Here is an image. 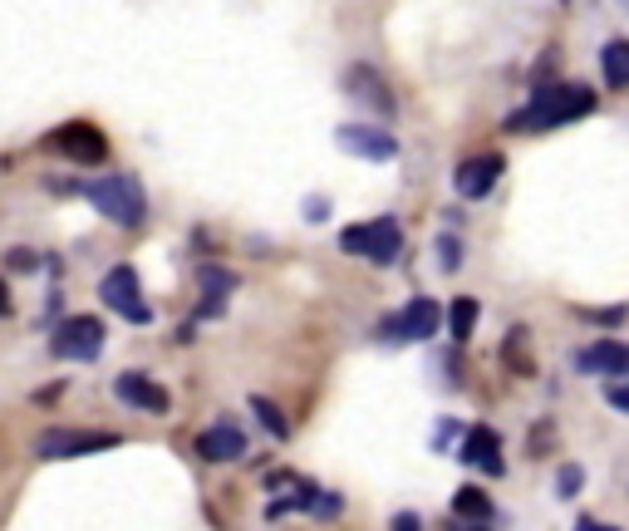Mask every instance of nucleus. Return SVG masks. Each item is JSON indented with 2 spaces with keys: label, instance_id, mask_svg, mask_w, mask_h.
I'll list each match as a JSON object with an SVG mask.
<instances>
[{
  "label": "nucleus",
  "instance_id": "obj_1",
  "mask_svg": "<svg viewBox=\"0 0 629 531\" xmlns=\"http://www.w3.org/2000/svg\"><path fill=\"white\" fill-rule=\"evenodd\" d=\"M600 94L590 84H551V89H536V99L521 109V114L507 118V128L516 133H541V128H561V123H575V118L595 114Z\"/></svg>",
  "mask_w": 629,
  "mask_h": 531
},
{
  "label": "nucleus",
  "instance_id": "obj_2",
  "mask_svg": "<svg viewBox=\"0 0 629 531\" xmlns=\"http://www.w3.org/2000/svg\"><path fill=\"white\" fill-rule=\"evenodd\" d=\"M79 197L99 212V217H109L118 227H138L143 222V212H148V202H143V192H138V182L123 173H109V177H94V182H79Z\"/></svg>",
  "mask_w": 629,
  "mask_h": 531
},
{
  "label": "nucleus",
  "instance_id": "obj_3",
  "mask_svg": "<svg viewBox=\"0 0 629 531\" xmlns=\"http://www.w3.org/2000/svg\"><path fill=\"white\" fill-rule=\"evenodd\" d=\"M340 251H349V256H369L374 266H394V256L403 251V232H399L394 217L359 222V227H344L340 232Z\"/></svg>",
  "mask_w": 629,
  "mask_h": 531
},
{
  "label": "nucleus",
  "instance_id": "obj_4",
  "mask_svg": "<svg viewBox=\"0 0 629 531\" xmlns=\"http://www.w3.org/2000/svg\"><path fill=\"white\" fill-rule=\"evenodd\" d=\"M50 350L59 359H99L104 354V320L99 315H69L64 325H55Z\"/></svg>",
  "mask_w": 629,
  "mask_h": 531
},
{
  "label": "nucleus",
  "instance_id": "obj_5",
  "mask_svg": "<svg viewBox=\"0 0 629 531\" xmlns=\"http://www.w3.org/2000/svg\"><path fill=\"white\" fill-rule=\"evenodd\" d=\"M99 300H104L109 310H118L123 320H133V325H148V320H153L148 300L138 291V271H133V266H114V271L99 281Z\"/></svg>",
  "mask_w": 629,
  "mask_h": 531
},
{
  "label": "nucleus",
  "instance_id": "obj_6",
  "mask_svg": "<svg viewBox=\"0 0 629 531\" xmlns=\"http://www.w3.org/2000/svg\"><path fill=\"white\" fill-rule=\"evenodd\" d=\"M335 143H340L344 153L369 158V163H394L399 158V138L384 133V128H369V123H344L340 133H335Z\"/></svg>",
  "mask_w": 629,
  "mask_h": 531
},
{
  "label": "nucleus",
  "instance_id": "obj_7",
  "mask_svg": "<svg viewBox=\"0 0 629 531\" xmlns=\"http://www.w3.org/2000/svg\"><path fill=\"white\" fill-rule=\"evenodd\" d=\"M438 320H443V305H433L428 295H413L394 320H384V335H394V340H433Z\"/></svg>",
  "mask_w": 629,
  "mask_h": 531
},
{
  "label": "nucleus",
  "instance_id": "obj_8",
  "mask_svg": "<svg viewBox=\"0 0 629 531\" xmlns=\"http://www.w3.org/2000/svg\"><path fill=\"white\" fill-rule=\"evenodd\" d=\"M50 148H59L64 158H74V163H99L104 153H109V138L94 128V123H64L50 133Z\"/></svg>",
  "mask_w": 629,
  "mask_h": 531
},
{
  "label": "nucleus",
  "instance_id": "obj_9",
  "mask_svg": "<svg viewBox=\"0 0 629 531\" xmlns=\"http://www.w3.org/2000/svg\"><path fill=\"white\" fill-rule=\"evenodd\" d=\"M114 433H79V428H50L40 438V458H79V453H104L114 448Z\"/></svg>",
  "mask_w": 629,
  "mask_h": 531
},
{
  "label": "nucleus",
  "instance_id": "obj_10",
  "mask_svg": "<svg viewBox=\"0 0 629 531\" xmlns=\"http://www.w3.org/2000/svg\"><path fill=\"white\" fill-rule=\"evenodd\" d=\"M462 463L487 472V477H502V472H507V463H502V438H497L487 423H472L467 438H462Z\"/></svg>",
  "mask_w": 629,
  "mask_h": 531
},
{
  "label": "nucleus",
  "instance_id": "obj_11",
  "mask_svg": "<svg viewBox=\"0 0 629 531\" xmlns=\"http://www.w3.org/2000/svg\"><path fill=\"white\" fill-rule=\"evenodd\" d=\"M497 177H502V158H497V153H482V158H467L458 173H453V187H458V197H467V202H482Z\"/></svg>",
  "mask_w": 629,
  "mask_h": 531
},
{
  "label": "nucleus",
  "instance_id": "obj_12",
  "mask_svg": "<svg viewBox=\"0 0 629 531\" xmlns=\"http://www.w3.org/2000/svg\"><path fill=\"white\" fill-rule=\"evenodd\" d=\"M575 369H580V374H610V379H625L629 350L620 345V340H600V345H585V350H575Z\"/></svg>",
  "mask_w": 629,
  "mask_h": 531
},
{
  "label": "nucleus",
  "instance_id": "obj_13",
  "mask_svg": "<svg viewBox=\"0 0 629 531\" xmlns=\"http://www.w3.org/2000/svg\"><path fill=\"white\" fill-rule=\"evenodd\" d=\"M241 453H246V433L236 423H212L197 438V458H207V463H236Z\"/></svg>",
  "mask_w": 629,
  "mask_h": 531
},
{
  "label": "nucleus",
  "instance_id": "obj_14",
  "mask_svg": "<svg viewBox=\"0 0 629 531\" xmlns=\"http://www.w3.org/2000/svg\"><path fill=\"white\" fill-rule=\"evenodd\" d=\"M114 394L123 399V404H133V409L143 413H163L168 409V394L148 379V374H138V369H128V374H118L114 379Z\"/></svg>",
  "mask_w": 629,
  "mask_h": 531
},
{
  "label": "nucleus",
  "instance_id": "obj_15",
  "mask_svg": "<svg viewBox=\"0 0 629 531\" xmlns=\"http://www.w3.org/2000/svg\"><path fill=\"white\" fill-rule=\"evenodd\" d=\"M344 89H349V94H359L364 104H374L379 114H394V94L384 89V79H379L369 64H354V69L344 74Z\"/></svg>",
  "mask_w": 629,
  "mask_h": 531
},
{
  "label": "nucleus",
  "instance_id": "obj_16",
  "mask_svg": "<svg viewBox=\"0 0 629 531\" xmlns=\"http://www.w3.org/2000/svg\"><path fill=\"white\" fill-rule=\"evenodd\" d=\"M197 281H202V305H197V315H202V320H217V315H222L227 291H236V276L222 271V266H202V271H197Z\"/></svg>",
  "mask_w": 629,
  "mask_h": 531
},
{
  "label": "nucleus",
  "instance_id": "obj_17",
  "mask_svg": "<svg viewBox=\"0 0 629 531\" xmlns=\"http://www.w3.org/2000/svg\"><path fill=\"white\" fill-rule=\"evenodd\" d=\"M453 512H458L453 522H467V517H472V527H487V522H492V497H487L482 487H458V492H453Z\"/></svg>",
  "mask_w": 629,
  "mask_h": 531
},
{
  "label": "nucleus",
  "instance_id": "obj_18",
  "mask_svg": "<svg viewBox=\"0 0 629 531\" xmlns=\"http://www.w3.org/2000/svg\"><path fill=\"white\" fill-rule=\"evenodd\" d=\"M600 64H605V84H610V89H625L629 84V40H605Z\"/></svg>",
  "mask_w": 629,
  "mask_h": 531
},
{
  "label": "nucleus",
  "instance_id": "obj_19",
  "mask_svg": "<svg viewBox=\"0 0 629 531\" xmlns=\"http://www.w3.org/2000/svg\"><path fill=\"white\" fill-rule=\"evenodd\" d=\"M448 310H453V315H448V325H453V340H458V345H467V335H472V325H477V300H467V295H462V300H453Z\"/></svg>",
  "mask_w": 629,
  "mask_h": 531
},
{
  "label": "nucleus",
  "instance_id": "obj_20",
  "mask_svg": "<svg viewBox=\"0 0 629 531\" xmlns=\"http://www.w3.org/2000/svg\"><path fill=\"white\" fill-rule=\"evenodd\" d=\"M251 413L261 418V428H266L271 438H286V418H281V409H276L271 399H251Z\"/></svg>",
  "mask_w": 629,
  "mask_h": 531
},
{
  "label": "nucleus",
  "instance_id": "obj_21",
  "mask_svg": "<svg viewBox=\"0 0 629 531\" xmlns=\"http://www.w3.org/2000/svg\"><path fill=\"white\" fill-rule=\"evenodd\" d=\"M580 482H585V472L575 468V463H566V468H561V482H556V487H561V497H575V492H580Z\"/></svg>",
  "mask_w": 629,
  "mask_h": 531
},
{
  "label": "nucleus",
  "instance_id": "obj_22",
  "mask_svg": "<svg viewBox=\"0 0 629 531\" xmlns=\"http://www.w3.org/2000/svg\"><path fill=\"white\" fill-rule=\"evenodd\" d=\"M595 325H625V305H605V310H585Z\"/></svg>",
  "mask_w": 629,
  "mask_h": 531
},
{
  "label": "nucleus",
  "instance_id": "obj_23",
  "mask_svg": "<svg viewBox=\"0 0 629 531\" xmlns=\"http://www.w3.org/2000/svg\"><path fill=\"white\" fill-rule=\"evenodd\" d=\"M438 256H443V266H448V271H458L462 251H458V241H453V236H443V241H438Z\"/></svg>",
  "mask_w": 629,
  "mask_h": 531
},
{
  "label": "nucleus",
  "instance_id": "obj_24",
  "mask_svg": "<svg viewBox=\"0 0 629 531\" xmlns=\"http://www.w3.org/2000/svg\"><path fill=\"white\" fill-rule=\"evenodd\" d=\"M605 399H610L615 409H629V389H625V379H610V384H605Z\"/></svg>",
  "mask_w": 629,
  "mask_h": 531
},
{
  "label": "nucleus",
  "instance_id": "obj_25",
  "mask_svg": "<svg viewBox=\"0 0 629 531\" xmlns=\"http://www.w3.org/2000/svg\"><path fill=\"white\" fill-rule=\"evenodd\" d=\"M286 512H295V507H290V497H271V507H266V517L276 522V517H286Z\"/></svg>",
  "mask_w": 629,
  "mask_h": 531
},
{
  "label": "nucleus",
  "instance_id": "obj_26",
  "mask_svg": "<svg viewBox=\"0 0 629 531\" xmlns=\"http://www.w3.org/2000/svg\"><path fill=\"white\" fill-rule=\"evenodd\" d=\"M394 531H423V522H418L413 512H399V517H394Z\"/></svg>",
  "mask_w": 629,
  "mask_h": 531
},
{
  "label": "nucleus",
  "instance_id": "obj_27",
  "mask_svg": "<svg viewBox=\"0 0 629 531\" xmlns=\"http://www.w3.org/2000/svg\"><path fill=\"white\" fill-rule=\"evenodd\" d=\"M575 531H620V527H605V522H590V517H580V522H575Z\"/></svg>",
  "mask_w": 629,
  "mask_h": 531
},
{
  "label": "nucleus",
  "instance_id": "obj_28",
  "mask_svg": "<svg viewBox=\"0 0 629 531\" xmlns=\"http://www.w3.org/2000/svg\"><path fill=\"white\" fill-rule=\"evenodd\" d=\"M0 315H10V295H5V286H0Z\"/></svg>",
  "mask_w": 629,
  "mask_h": 531
},
{
  "label": "nucleus",
  "instance_id": "obj_29",
  "mask_svg": "<svg viewBox=\"0 0 629 531\" xmlns=\"http://www.w3.org/2000/svg\"><path fill=\"white\" fill-rule=\"evenodd\" d=\"M448 531H487V527H462V522H448Z\"/></svg>",
  "mask_w": 629,
  "mask_h": 531
}]
</instances>
